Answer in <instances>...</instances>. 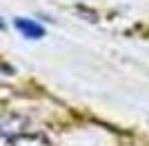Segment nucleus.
Returning a JSON list of instances; mask_svg holds the SVG:
<instances>
[{
	"instance_id": "1",
	"label": "nucleus",
	"mask_w": 149,
	"mask_h": 146,
	"mask_svg": "<svg viewBox=\"0 0 149 146\" xmlns=\"http://www.w3.org/2000/svg\"><path fill=\"white\" fill-rule=\"evenodd\" d=\"M25 120L18 115H0V137H16L22 135Z\"/></svg>"
},
{
	"instance_id": "2",
	"label": "nucleus",
	"mask_w": 149,
	"mask_h": 146,
	"mask_svg": "<svg viewBox=\"0 0 149 146\" xmlns=\"http://www.w3.org/2000/svg\"><path fill=\"white\" fill-rule=\"evenodd\" d=\"M13 24H16V29H18L25 38H29V40H40V38L45 36V29L38 22L29 20V18H16Z\"/></svg>"
},
{
	"instance_id": "3",
	"label": "nucleus",
	"mask_w": 149,
	"mask_h": 146,
	"mask_svg": "<svg viewBox=\"0 0 149 146\" xmlns=\"http://www.w3.org/2000/svg\"><path fill=\"white\" fill-rule=\"evenodd\" d=\"M9 146H51V144L42 135H16V137H11Z\"/></svg>"
}]
</instances>
